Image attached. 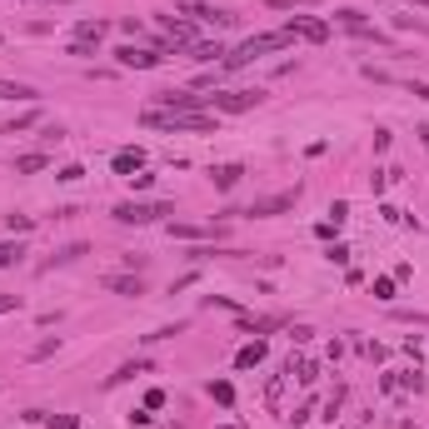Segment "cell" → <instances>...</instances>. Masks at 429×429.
Here are the masks:
<instances>
[{
    "instance_id": "cell-1",
    "label": "cell",
    "mask_w": 429,
    "mask_h": 429,
    "mask_svg": "<svg viewBox=\"0 0 429 429\" xmlns=\"http://www.w3.org/2000/svg\"><path fill=\"white\" fill-rule=\"evenodd\" d=\"M290 46V35L285 30H270V35H250L245 46H235L225 60H220V70H240V66H250L255 55H270V50H285Z\"/></svg>"
},
{
    "instance_id": "cell-2",
    "label": "cell",
    "mask_w": 429,
    "mask_h": 429,
    "mask_svg": "<svg viewBox=\"0 0 429 429\" xmlns=\"http://www.w3.org/2000/svg\"><path fill=\"white\" fill-rule=\"evenodd\" d=\"M145 125H155V130H175V135H210L214 130L210 115H180V110H155V105L145 110Z\"/></svg>"
},
{
    "instance_id": "cell-3",
    "label": "cell",
    "mask_w": 429,
    "mask_h": 429,
    "mask_svg": "<svg viewBox=\"0 0 429 429\" xmlns=\"http://www.w3.org/2000/svg\"><path fill=\"white\" fill-rule=\"evenodd\" d=\"M115 214V225H155L165 220V214H175V205H145V200H125L110 210Z\"/></svg>"
},
{
    "instance_id": "cell-4",
    "label": "cell",
    "mask_w": 429,
    "mask_h": 429,
    "mask_svg": "<svg viewBox=\"0 0 429 429\" xmlns=\"http://www.w3.org/2000/svg\"><path fill=\"white\" fill-rule=\"evenodd\" d=\"M155 110H180V115H205V110H210V95H195V90H160V95H155Z\"/></svg>"
},
{
    "instance_id": "cell-5",
    "label": "cell",
    "mask_w": 429,
    "mask_h": 429,
    "mask_svg": "<svg viewBox=\"0 0 429 429\" xmlns=\"http://www.w3.org/2000/svg\"><path fill=\"white\" fill-rule=\"evenodd\" d=\"M260 100H265V90H214L210 95V105H214V110H225V115H245Z\"/></svg>"
},
{
    "instance_id": "cell-6",
    "label": "cell",
    "mask_w": 429,
    "mask_h": 429,
    "mask_svg": "<svg viewBox=\"0 0 429 429\" xmlns=\"http://www.w3.org/2000/svg\"><path fill=\"white\" fill-rule=\"evenodd\" d=\"M295 200H299V185L295 190H275V195H260L245 214H255V220H270V214H285V210H295Z\"/></svg>"
},
{
    "instance_id": "cell-7",
    "label": "cell",
    "mask_w": 429,
    "mask_h": 429,
    "mask_svg": "<svg viewBox=\"0 0 429 429\" xmlns=\"http://www.w3.org/2000/svg\"><path fill=\"white\" fill-rule=\"evenodd\" d=\"M285 35L295 40H310V46H325V40H330V26H325V20H310V15H295L290 20V26H285Z\"/></svg>"
},
{
    "instance_id": "cell-8",
    "label": "cell",
    "mask_w": 429,
    "mask_h": 429,
    "mask_svg": "<svg viewBox=\"0 0 429 429\" xmlns=\"http://www.w3.org/2000/svg\"><path fill=\"white\" fill-rule=\"evenodd\" d=\"M115 60L125 70H155L160 66V50H145V46H120L115 50Z\"/></svg>"
},
{
    "instance_id": "cell-9",
    "label": "cell",
    "mask_w": 429,
    "mask_h": 429,
    "mask_svg": "<svg viewBox=\"0 0 429 429\" xmlns=\"http://www.w3.org/2000/svg\"><path fill=\"white\" fill-rule=\"evenodd\" d=\"M185 15H190V20H205V26H214V30H225L230 20H235V15L214 10V6H200V0H190V6H185Z\"/></svg>"
},
{
    "instance_id": "cell-10",
    "label": "cell",
    "mask_w": 429,
    "mask_h": 429,
    "mask_svg": "<svg viewBox=\"0 0 429 429\" xmlns=\"http://www.w3.org/2000/svg\"><path fill=\"white\" fill-rule=\"evenodd\" d=\"M105 290H110V295H145V285H140V275H105V280H100Z\"/></svg>"
},
{
    "instance_id": "cell-11",
    "label": "cell",
    "mask_w": 429,
    "mask_h": 429,
    "mask_svg": "<svg viewBox=\"0 0 429 429\" xmlns=\"http://www.w3.org/2000/svg\"><path fill=\"white\" fill-rule=\"evenodd\" d=\"M160 30L175 40V46H195V30H190L185 20H175V15H160Z\"/></svg>"
},
{
    "instance_id": "cell-12",
    "label": "cell",
    "mask_w": 429,
    "mask_h": 429,
    "mask_svg": "<svg viewBox=\"0 0 429 429\" xmlns=\"http://www.w3.org/2000/svg\"><path fill=\"white\" fill-rule=\"evenodd\" d=\"M115 170H120V175H140V170H145V150H115Z\"/></svg>"
},
{
    "instance_id": "cell-13",
    "label": "cell",
    "mask_w": 429,
    "mask_h": 429,
    "mask_svg": "<svg viewBox=\"0 0 429 429\" xmlns=\"http://www.w3.org/2000/svg\"><path fill=\"white\" fill-rule=\"evenodd\" d=\"M240 175H245V165H214V170H210L214 190H235V185H240Z\"/></svg>"
},
{
    "instance_id": "cell-14",
    "label": "cell",
    "mask_w": 429,
    "mask_h": 429,
    "mask_svg": "<svg viewBox=\"0 0 429 429\" xmlns=\"http://www.w3.org/2000/svg\"><path fill=\"white\" fill-rule=\"evenodd\" d=\"M214 55H225L220 40H195V46H190V60H200V66H205V60H214Z\"/></svg>"
},
{
    "instance_id": "cell-15",
    "label": "cell",
    "mask_w": 429,
    "mask_h": 429,
    "mask_svg": "<svg viewBox=\"0 0 429 429\" xmlns=\"http://www.w3.org/2000/svg\"><path fill=\"white\" fill-rule=\"evenodd\" d=\"M0 100H35V90L20 80H0Z\"/></svg>"
},
{
    "instance_id": "cell-16",
    "label": "cell",
    "mask_w": 429,
    "mask_h": 429,
    "mask_svg": "<svg viewBox=\"0 0 429 429\" xmlns=\"http://www.w3.org/2000/svg\"><path fill=\"white\" fill-rule=\"evenodd\" d=\"M260 359H265V345H260V339H255V345H245L240 355H235V364H240V370H255Z\"/></svg>"
},
{
    "instance_id": "cell-17",
    "label": "cell",
    "mask_w": 429,
    "mask_h": 429,
    "mask_svg": "<svg viewBox=\"0 0 429 429\" xmlns=\"http://www.w3.org/2000/svg\"><path fill=\"white\" fill-rule=\"evenodd\" d=\"M100 35H105V20H80L75 26V40H95L100 46Z\"/></svg>"
},
{
    "instance_id": "cell-18",
    "label": "cell",
    "mask_w": 429,
    "mask_h": 429,
    "mask_svg": "<svg viewBox=\"0 0 429 429\" xmlns=\"http://www.w3.org/2000/svg\"><path fill=\"white\" fill-rule=\"evenodd\" d=\"M46 165H50L46 155H20L15 160V175H35V170H46Z\"/></svg>"
},
{
    "instance_id": "cell-19",
    "label": "cell",
    "mask_w": 429,
    "mask_h": 429,
    "mask_svg": "<svg viewBox=\"0 0 429 429\" xmlns=\"http://www.w3.org/2000/svg\"><path fill=\"white\" fill-rule=\"evenodd\" d=\"M20 260H26V250H20V245H0V270H15Z\"/></svg>"
},
{
    "instance_id": "cell-20",
    "label": "cell",
    "mask_w": 429,
    "mask_h": 429,
    "mask_svg": "<svg viewBox=\"0 0 429 429\" xmlns=\"http://www.w3.org/2000/svg\"><path fill=\"white\" fill-rule=\"evenodd\" d=\"M80 255H90V245H66V250H60L50 265H70V260H80Z\"/></svg>"
},
{
    "instance_id": "cell-21",
    "label": "cell",
    "mask_w": 429,
    "mask_h": 429,
    "mask_svg": "<svg viewBox=\"0 0 429 429\" xmlns=\"http://www.w3.org/2000/svg\"><path fill=\"white\" fill-rule=\"evenodd\" d=\"M150 364H120V370L110 375V384H125V379H135V375H145Z\"/></svg>"
},
{
    "instance_id": "cell-22",
    "label": "cell",
    "mask_w": 429,
    "mask_h": 429,
    "mask_svg": "<svg viewBox=\"0 0 429 429\" xmlns=\"http://www.w3.org/2000/svg\"><path fill=\"white\" fill-rule=\"evenodd\" d=\"M335 20H339V26H350V30H359L364 26V10H350L345 6V10H335Z\"/></svg>"
},
{
    "instance_id": "cell-23",
    "label": "cell",
    "mask_w": 429,
    "mask_h": 429,
    "mask_svg": "<svg viewBox=\"0 0 429 429\" xmlns=\"http://www.w3.org/2000/svg\"><path fill=\"white\" fill-rule=\"evenodd\" d=\"M46 424H50V429H80L75 415H46Z\"/></svg>"
},
{
    "instance_id": "cell-24",
    "label": "cell",
    "mask_w": 429,
    "mask_h": 429,
    "mask_svg": "<svg viewBox=\"0 0 429 429\" xmlns=\"http://www.w3.org/2000/svg\"><path fill=\"white\" fill-rule=\"evenodd\" d=\"M35 120H40L35 110H30V115H15V120L6 125V135H15V130H30V125H35Z\"/></svg>"
},
{
    "instance_id": "cell-25",
    "label": "cell",
    "mask_w": 429,
    "mask_h": 429,
    "mask_svg": "<svg viewBox=\"0 0 429 429\" xmlns=\"http://www.w3.org/2000/svg\"><path fill=\"white\" fill-rule=\"evenodd\" d=\"M375 299H395V280H390V275H379V280H375Z\"/></svg>"
},
{
    "instance_id": "cell-26",
    "label": "cell",
    "mask_w": 429,
    "mask_h": 429,
    "mask_svg": "<svg viewBox=\"0 0 429 429\" xmlns=\"http://www.w3.org/2000/svg\"><path fill=\"white\" fill-rule=\"evenodd\" d=\"M210 395H214V399H220V404H230V399H235V390H230V384H225V379H214V384H210Z\"/></svg>"
},
{
    "instance_id": "cell-27",
    "label": "cell",
    "mask_w": 429,
    "mask_h": 429,
    "mask_svg": "<svg viewBox=\"0 0 429 429\" xmlns=\"http://www.w3.org/2000/svg\"><path fill=\"white\" fill-rule=\"evenodd\" d=\"M70 55H80V60H85V55H95V40H75Z\"/></svg>"
},
{
    "instance_id": "cell-28",
    "label": "cell",
    "mask_w": 429,
    "mask_h": 429,
    "mask_svg": "<svg viewBox=\"0 0 429 429\" xmlns=\"http://www.w3.org/2000/svg\"><path fill=\"white\" fill-rule=\"evenodd\" d=\"M270 10H295V6H305V0H265Z\"/></svg>"
},
{
    "instance_id": "cell-29",
    "label": "cell",
    "mask_w": 429,
    "mask_h": 429,
    "mask_svg": "<svg viewBox=\"0 0 429 429\" xmlns=\"http://www.w3.org/2000/svg\"><path fill=\"white\" fill-rule=\"evenodd\" d=\"M6 310H20V295H0V315Z\"/></svg>"
},
{
    "instance_id": "cell-30",
    "label": "cell",
    "mask_w": 429,
    "mask_h": 429,
    "mask_svg": "<svg viewBox=\"0 0 429 429\" xmlns=\"http://www.w3.org/2000/svg\"><path fill=\"white\" fill-rule=\"evenodd\" d=\"M415 95H419V100H429V85H415Z\"/></svg>"
},
{
    "instance_id": "cell-31",
    "label": "cell",
    "mask_w": 429,
    "mask_h": 429,
    "mask_svg": "<svg viewBox=\"0 0 429 429\" xmlns=\"http://www.w3.org/2000/svg\"><path fill=\"white\" fill-rule=\"evenodd\" d=\"M419 140H424V150H429V125H424V130H419Z\"/></svg>"
},
{
    "instance_id": "cell-32",
    "label": "cell",
    "mask_w": 429,
    "mask_h": 429,
    "mask_svg": "<svg viewBox=\"0 0 429 429\" xmlns=\"http://www.w3.org/2000/svg\"><path fill=\"white\" fill-rule=\"evenodd\" d=\"M46 6H70V0H46Z\"/></svg>"
},
{
    "instance_id": "cell-33",
    "label": "cell",
    "mask_w": 429,
    "mask_h": 429,
    "mask_svg": "<svg viewBox=\"0 0 429 429\" xmlns=\"http://www.w3.org/2000/svg\"><path fill=\"white\" fill-rule=\"evenodd\" d=\"M225 429H230V424H225Z\"/></svg>"
}]
</instances>
